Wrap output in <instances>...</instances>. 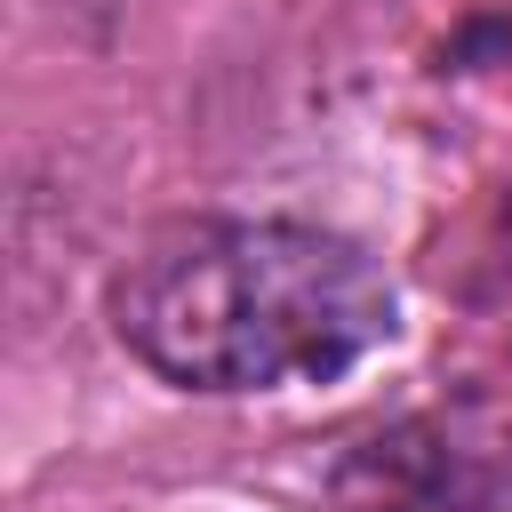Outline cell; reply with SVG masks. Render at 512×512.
I'll list each match as a JSON object with an SVG mask.
<instances>
[{"label":"cell","instance_id":"7a4b0ae2","mask_svg":"<svg viewBox=\"0 0 512 512\" xmlns=\"http://www.w3.org/2000/svg\"><path fill=\"white\" fill-rule=\"evenodd\" d=\"M336 512H512V416L424 408L336 464Z\"/></svg>","mask_w":512,"mask_h":512},{"label":"cell","instance_id":"6da1fadb","mask_svg":"<svg viewBox=\"0 0 512 512\" xmlns=\"http://www.w3.org/2000/svg\"><path fill=\"white\" fill-rule=\"evenodd\" d=\"M392 280L344 232L288 216H192L152 232L112 280V336L176 392H288L384 352Z\"/></svg>","mask_w":512,"mask_h":512}]
</instances>
